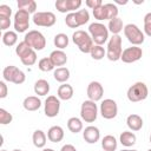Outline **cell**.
I'll return each instance as SVG.
<instances>
[{
	"mask_svg": "<svg viewBox=\"0 0 151 151\" xmlns=\"http://www.w3.org/2000/svg\"><path fill=\"white\" fill-rule=\"evenodd\" d=\"M53 77L58 83L65 84L70 79V70L67 67H57L53 72Z\"/></svg>",
	"mask_w": 151,
	"mask_h": 151,
	"instance_id": "83f0119b",
	"label": "cell"
},
{
	"mask_svg": "<svg viewBox=\"0 0 151 151\" xmlns=\"http://www.w3.org/2000/svg\"><path fill=\"white\" fill-rule=\"evenodd\" d=\"M143 119L139 114L132 113L126 118V125L131 131H139L143 127Z\"/></svg>",
	"mask_w": 151,
	"mask_h": 151,
	"instance_id": "ffe728a7",
	"label": "cell"
},
{
	"mask_svg": "<svg viewBox=\"0 0 151 151\" xmlns=\"http://www.w3.org/2000/svg\"><path fill=\"white\" fill-rule=\"evenodd\" d=\"M18 8L28 12L29 14H34L37 13V2L34 0H18L17 2Z\"/></svg>",
	"mask_w": 151,
	"mask_h": 151,
	"instance_id": "f1b7e54d",
	"label": "cell"
},
{
	"mask_svg": "<svg viewBox=\"0 0 151 151\" xmlns=\"http://www.w3.org/2000/svg\"><path fill=\"white\" fill-rule=\"evenodd\" d=\"M83 138L88 144H96L100 139V131L97 126L90 125L84 129L83 131Z\"/></svg>",
	"mask_w": 151,
	"mask_h": 151,
	"instance_id": "e0dca14e",
	"label": "cell"
},
{
	"mask_svg": "<svg viewBox=\"0 0 151 151\" xmlns=\"http://www.w3.org/2000/svg\"><path fill=\"white\" fill-rule=\"evenodd\" d=\"M50 59L52 60L54 66H64L67 63V55L63 50H55L51 52Z\"/></svg>",
	"mask_w": 151,
	"mask_h": 151,
	"instance_id": "7402d4cb",
	"label": "cell"
},
{
	"mask_svg": "<svg viewBox=\"0 0 151 151\" xmlns=\"http://www.w3.org/2000/svg\"><path fill=\"white\" fill-rule=\"evenodd\" d=\"M12 120H13L12 113H9L5 109H0V124L1 125H7V124L12 123Z\"/></svg>",
	"mask_w": 151,
	"mask_h": 151,
	"instance_id": "f35d334b",
	"label": "cell"
},
{
	"mask_svg": "<svg viewBox=\"0 0 151 151\" xmlns=\"http://www.w3.org/2000/svg\"><path fill=\"white\" fill-rule=\"evenodd\" d=\"M42 151H54V150L51 147H45V149H42Z\"/></svg>",
	"mask_w": 151,
	"mask_h": 151,
	"instance_id": "7dc6e473",
	"label": "cell"
},
{
	"mask_svg": "<svg viewBox=\"0 0 151 151\" xmlns=\"http://www.w3.org/2000/svg\"><path fill=\"white\" fill-rule=\"evenodd\" d=\"M72 41L83 53H90L94 45L91 35L83 29H78L72 34Z\"/></svg>",
	"mask_w": 151,
	"mask_h": 151,
	"instance_id": "7a4b0ae2",
	"label": "cell"
},
{
	"mask_svg": "<svg viewBox=\"0 0 151 151\" xmlns=\"http://www.w3.org/2000/svg\"><path fill=\"white\" fill-rule=\"evenodd\" d=\"M147 151H151V149H149V150H147Z\"/></svg>",
	"mask_w": 151,
	"mask_h": 151,
	"instance_id": "f5cc1de1",
	"label": "cell"
},
{
	"mask_svg": "<svg viewBox=\"0 0 151 151\" xmlns=\"http://www.w3.org/2000/svg\"><path fill=\"white\" fill-rule=\"evenodd\" d=\"M7 94H8L7 85H6V83H5L4 80H1V81H0V98L4 99V98L7 97Z\"/></svg>",
	"mask_w": 151,
	"mask_h": 151,
	"instance_id": "ee69618b",
	"label": "cell"
},
{
	"mask_svg": "<svg viewBox=\"0 0 151 151\" xmlns=\"http://www.w3.org/2000/svg\"><path fill=\"white\" fill-rule=\"evenodd\" d=\"M29 13L22 9H18L14 14V29L17 33H24L29 28Z\"/></svg>",
	"mask_w": 151,
	"mask_h": 151,
	"instance_id": "30bf717a",
	"label": "cell"
},
{
	"mask_svg": "<svg viewBox=\"0 0 151 151\" xmlns=\"http://www.w3.org/2000/svg\"><path fill=\"white\" fill-rule=\"evenodd\" d=\"M68 42H70V39L65 34V33H58L54 35V39H53V44L54 46L58 48V50H64L68 46Z\"/></svg>",
	"mask_w": 151,
	"mask_h": 151,
	"instance_id": "f546056e",
	"label": "cell"
},
{
	"mask_svg": "<svg viewBox=\"0 0 151 151\" xmlns=\"http://www.w3.org/2000/svg\"><path fill=\"white\" fill-rule=\"evenodd\" d=\"M67 129L72 133H79L83 130V122L78 117H71L67 120Z\"/></svg>",
	"mask_w": 151,
	"mask_h": 151,
	"instance_id": "4dcf8cb0",
	"label": "cell"
},
{
	"mask_svg": "<svg viewBox=\"0 0 151 151\" xmlns=\"http://www.w3.org/2000/svg\"><path fill=\"white\" fill-rule=\"evenodd\" d=\"M73 87L65 83V84H61L59 87H58V91H57V96L60 100H70L72 97H73Z\"/></svg>",
	"mask_w": 151,
	"mask_h": 151,
	"instance_id": "44dd1931",
	"label": "cell"
},
{
	"mask_svg": "<svg viewBox=\"0 0 151 151\" xmlns=\"http://www.w3.org/2000/svg\"><path fill=\"white\" fill-rule=\"evenodd\" d=\"M105 5V7H106V11H107V17H109V21L111 20V19H113V18H117L118 17V7H117V5L116 4H111V2H109V4H104Z\"/></svg>",
	"mask_w": 151,
	"mask_h": 151,
	"instance_id": "74e56055",
	"label": "cell"
},
{
	"mask_svg": "<svg viewBox=\"0 0 151 151\" xmlns=\"http://www.w3.org/2000/svg\"><path fill=\"white\" fill-rule=\"evenodd\" d=\"M150 143H151V134H150Z\"/></svg>",
	"mask_w": 151,
	"mask_h": 151,
	"instance_id": "f907efd6",
	"label": "cell"
},
{
	"mask_svg": "<svg viewBox=\"0 0 151 151\" xmlns=\"http://www.w3.org/2000/svg\"><path fill=\"white\" fill-rule=\"evenodd\" d=\"M12 151H22V150H20V149H14V150H12Z\"/></svg>",
	"mask_w": 151,
	"mask_h": 151,
	"instance_id": "681fc988",
	"label": "cell"
},
{
	"mask_svg": "<svg viewBox=\"0 0 151 151\" xmlns=\"http://www.w3.org/2000/svg\"><path fill=\"white\" fill-rule=\"evenodd\" d=\"M59 111H60V99L55 96H48L44 104V113L50 118H54L58 116Z\"/></svg>",
	"mask_w": 151,
	"mask_h": 151,
	"instance_id": "4fadbf2b",
	"label": "cell"
},
{
	"mask_svg": "<svg viewBox=\"0 0 151 151\" xmlns=\"http://www.w3.org/2000/svg\"><path fill=\"white\" fill-rule=\"evenodd\" d=\"M21 63L25 65V66H32L37 63V53L34 50H32L29 53H27L25 57H22L21 59Z\"/></svg>",
	"mask_w": 151,
	"mask_h": 151,
	"instance_id": "8d00e7d4",
	"label": "cell"
},
{
	"mask_svg": "<svg viewBox=\"0 0 151 151\" xmlns=\"http://www.w3.org/2000/svg\"><path fill=\"white\" fill-rule=\"evenodd\" d=\"M87 97L90 100L92 101H99L103 96H104V87L99 81H91L87 85V90H86Z\"/></svg>",
	"mask_w": 151,
	"mask_h": 151,
	"instance_id": "2e32d148",
	"label": "cell"
},
{
	"mask_svg": "<svg viewBox=\"0 0 151 151\" xmlns=\"http://www.w3.org/2000/svg\"><path fill=\"white\" fill-rule=\"evenodd\" d=\"M81 0H57L55 8L60 13H72L81 6Z\"/></svg>",
	"mask_w": 151,
	"mask_h": 151,
	"instance_id": "9a60e30c",
	"label": "cell"
},
{
	"mask_svg": "<svg viewBox=\"0 0 151 151\" xmlns=\"http://www.w3.org/2000/svg\"><path fill=\"white\" fill-rule=\"evenodd\" d=\"M144 33L151 38V12L146 13L144 17Z\"/></svg>",
	"mask_w": 151,
	"mask_h": 151,
	"instance_id": "ab89813d",
	"label": "cell"
},
{
	"mask_svg": "<svg viewBox=\"0 0 151 151\" xmlns=\"http://www.w3.org/2000/svg\"><path fill=\"white\" fill-rule=\"evenodd\" d=\"M124 34H125L126 39L129 40V42L132 44V46H139L145 40L144 32H142V29L134 24L125 25L124 26Z\"/></svg>",
	"mask_w": 151,
	"mask_h": 151,
	"instance_id": "52a82bcc",
	"label": "cell"
},
{
	"mask_svg": "<svg viewBox=\"0 0 151 151\" xmlns=\"http://www.w3.org/2000/svg\"><path fill=\"white\" fill-rule=\"evenodd\" d=\"M33 48L32 47H29L24 40L21 41V42H19L18 45H17V47H15V53H17V55L21 59L22 57H25L27 53H29L31 51H32Z\"/></svg>",
	"mask_w": 151,
	"mask_h": 151,
	"instance_id": "d590c367",
	"label": "cell"
},
{
	"mask_svg": "<svg viewBox=\"0 0 151 151\" xmlns=\"http://www.w3.org/2000/svg\"><path fill=\"white\" fill-rule=\"evenodd\" d=\"M116 4H119V5H126L127 4V1L125 0V1H119V0H116Z\"/></svg>",
	"mask_w": 151,
	"mask_h": 151,
	"instance_id": "bcb514c9",
	"label": "cell"
},
{
	"mask_svg": "<svg viewBox=\"0 0 151 151\" xmlns=\"http://www.w3.org/2000/svg\"><path fill=\"white\" fill-rule=\"evenodd\" d=\"M149 94V88L145 83L143 81H137L133 85H131L127 90V99L131 103H138L142 100H145Z\"/></svg>",
	"mask_w": 151,
	"mask_h": 151,
	"instance_id": "277c9868",
	"label": "cell"
},
{
	"mask_svg": "<svg viewBox=\"0 0 151 151\" xmlns=\"http://www.w3.org/2000/svg\"><path fill=\"white\" fill-rule=\"evenodd\" d=\"M22 106L26 111H37L40 109L41 106V100L38 98V96H28L24 99L22 101Z\"/></svg>",
	"mask_w": 151,
	"mask_h": 151,
	"instance_id": "d6986e66",
	"label": "cell"
},
{
	"mask_svg": "<svg viewBox=\"0 0 151 151\" xmlns=\"http://www.w3.org/2000/svg\"><path fill=\"white\" fill-rule=\"evenodd\" d=\"M2 77H4V80H5V81L13 83V84H15V85L24 84L25 80H26L25 73H24L20 68H18L17 66H14V65L6 66V67L2 70Z\"/></svg>",
	"mask_w": 151,
	"mask_h": 151,
	"instance_id": "ba28073f",
	"label": "cell"
},
{
	"mask_svg": "<svg viewBox=\"0 0 151 151\" xmlns=\"http://www.w3.org/2000/svg\"><path fill=\"white\" fill-rule=\"evenodd\" d=\"M1 151H7V150H1Z\"/></svg>",
	"mask_w": 151,
	"mask_h": 151,
	"instance_id": "816d5d0a",
	"label": "cell"
},
{
	"mask_svg": "<svg viewBox=\"0 0 151 151\" xmlns=\"http://www.w3.org/2000/svg\"><path fill=\"white\" fill-rule=\"evenodd\" d=\"M88 34L91 35L94 45L103 46L109 40V29L101 22H92V24H90Z\"/></svg>",
	"mask_w": 151,
	"mask_h": 151,
	"instance_id": "6da1fadb",
	"label": "cell"
},
{
	"mask_svg": "<svg viewBox=\"0 0 151 151\" xmlns=\"http://www.w3.org/2000/svg\"><path fill=\"white\" fill-rule=\"evenodd\" d=\"M12 8L7 5H0V18H11Z\"/></svg>",
	"mask_w": 151,
	"mask_h": 151,
	"instance_id": "60d3db41",
	"label": "cell"
},
{
	"mask_svg": "<svg viewBox=\"0 0 151 151\" xmlns=\"http://www.w3.org/2000/svg\"><path fill=\"white\" fill-rule=\"evenodd\" d=\"M54 65L52 63V60L50 59V57H45V58H41L39 61H38V68L42 72H50L52 70H54Z\"/></svg>",
	"mask_w": 151,
	"mask_h": 151,
	"instance_id": "d6a6232c",
	"label": "cell"
},
{
	"mask_svg": "<svg viewBox=\"0 0 151 151\" xmlns=\"http://www.w3.org/2000/svg\"><path fill=\"white\" fill-rule=\"evenodd\" d=\"M32 20H33L34 25H37V26L52 27L55 24L57 18H55L54 13H52V12H37L33 14Z\"/></svg>",
	"mask_w": 151,
	"mask_h": 151,
	"instance_id": "8fae6325",
	"label": "cell"
},
{
	"mask_svg": "<svg viewBox=\"0 0 151 151\" xmlns=\"http://www.w3.org/2000/svg\"><path fill=\"white\" fill-rule=\"evenodd\" d=\"M122 151H138V150H131V149H125V150H122Z\"/></svg>",
	"mask_w": 151,
	"mask_h": 151,
	"instance_id": "c3c4849f",
	"label": "cell"
},
{
	"mask_svg": "<svg viewBox=\"0 0 151 151\" xmlns=\"http://www.w3.org/2000/svg\"><path fill=\"white\" fill-rule=\"evenodd\" d=\"M123 47H122V37L119 34L112 35L107 41L106 57L111 61H117L122 58Z\"/></svg>",
	"mask_w": 151,
	"mask_h": 151,
	"instance_id": "5b68a950",
	"label": "cell"
},
{
	"mask_svg": "<svg viewBox=\"0 0 151 151\" xmlns=\"http://www.w3.org/2000/svg\"><path fill=\"white\" fill-rule=\"evenodd\" d=\"M118 145V142L114 136L112 134H106L101 139V147L104 151H116Z\"/></svg>",
	"mask_w": 151,
	"mask_h": 151,
	"instance_id": "d4e9b609",
	"label": "cell"
},
{
	"mask_svg": "<svg viewBox=\"0 0 151 151\" xmlns=\"http://www.w3.org/2000/svg\"><path fill=\"white\" fill-rule=\"evenodd\" d=\"M142 57H143L142 47H139V46H131V47H127V48H125L123 51L120 60L123 63H126V64H132V63H136L139 59H142Z\"/></svg>",
	"mask_w": 151,
	"mask_h": 151,
	"instance_id": "5bb4252c",
	"label": "cell"
},
{
	"mask_svg": "<svg viewBox=\"0 0 151 151\" xmlns=\"http://www.w3.org/2000/svg\"><path fill=\"white\" fill-rule=\"evenodd\" d=\"M34 93L38 96H46L50 92V84L45 79H38L34 83Z\"/></svg>",
	"mask_w": 151,
	"mask_h": 151,
	"instance_id": "484cf974",
	"label": "cell"
},
{
	"mask_svg": "<svg viewBox=\"0 0 151 151\" xmlns=\"http://www.w3.org/2000/svg\"><path fill=\"white\" fill-rule=\"evenodd\" d=\"M24 41L34 51H41L46 46V38L41 32L37 29L28 31L24 37Z\"/></svg>",
	"mask_w": 151,
	"mask_h": 151,
	"instance_id": "8992f818",
	"label": "cell"
},
{
	"mask_svg": "<svg viewBox=\"0 0 151 151\" xmlns=\"http://www.w3.org/2000/svg\"><path fill=\"white\" fill-rule=\"evenodd\" d=\"M119 142H120V144H122L123 146L130 147V146H132V145L136 144L137 137H136V134H134L132 131H124V132H122L120 136H119Z\"/></svg>",
	"mask_w": 151,
	"mask_h": 151,
	"instance_id": "603a6c76",
	"label": "cell"
},
{
	"mask_svg": "<svg viewBox=\"0 0 151 151\" xmlns=\"http://www.w3.org/2000/svg\"><path fill=\"white\" fill-rule=\"evenodd\" d=\"M60 151H77V149H76V146H73L72 144H65V145L60 149Z\"/></svg>",
	"mask_w": 151,
	"mask_h": 151,
	"instance_id": "f6af8a7d",
	"label": "cell"
},
{
	"mask_svg": "<svg viewBox=\"0 0 151 151\" xmlns=\"http://www.w3.org/2000/svg\"><path fill=\"white\" fill-rule=\"evenodd\" d=\"M85 5H86L88 8H91V9L93 11V9H96V8L100 7V6H103L104 4H103L101 0H86V1H85Z\"/></svg>",
	"mask_w": 151,
	"mask_h": 151,
	"instance_id": "b9f144b4",
	"label": "cell"
},
{
	"mask_svg": "<svg viewBox=\"0 0 151 151\" xmlns=\"http://www.w3.org/2000/svg\"><path fill=\"white\" fill-rule=\"evenodd\" d=\"M64 129L59 125H54V126H51L47 131V139L52 143H59L64 139Z\"/></svg>",
	"mask_w": 151,
	"mask_h": 151,
	"instance_id": "ac0fdd59",
	"label": "cell"
},
{
	"mask_svg": "<svg viewBox=\"0 0 151 151\" xmlns=\"http://www.w3.org/2000/svg\"><path fill=\"white\" fill-rule=\"evenodd\" d=\"M80 117L85 123H93L98 117V106L90 99L83 101L80 106Z\"/></svg>",
	"mask_w": 151,
	"mask_h": 151,
	"instance_id": "9c48e42d",
	"label": "cell"
},
{
	"mask_svg": "<svg viewBox=\"0 0 151 151\" xmlns=\"http://www.w3.org/2000/svg\"><path fill=\"white\" fill-rule=\"evenodd\" d=\"M90 20V13L87 9H79L77 12H72L66 14L65 24L70 28H78L79 26H83L87 24Z\"/></svg>",
	"mask_w": 151,
	"mask_h": 151,
	"instance_id": "3957f363",
	"label": "cell"
},
{
	"mask_svg": "<svg viewBox=\"0 0 151 151\" xmlns=\"http://www.w3.org/2000/svg\"><path fill=\"white\" fill-rule=\"evenodd\" d=\"M46 140H47V136L45 134V132L42 130H35L33 132L32 136V142L33 145L38 149H42L46 145Z\"/></svg>",
	"mask_w": 151,
	"mask_h": 151,
	"instance_id": "cb8c5ba5",
	"label": "cell"
},
{
	"mask_svg": "<svg viewBox=\"0 0 151 151\" xmlns=\"http://www.w3.org/2000/svg\"><path fill=\"white\" fill-rule=\"evenodd\" d=\"M92 13H93L94 19H97V20H98V22H99V21H103V20H109L107 11H106L105 5H103V6H100V7L96 8V9H93V11H92Z\"/></svg>",
	"mask_w": 151,
	"mask_h": 151,
	"instance_id": "e575fe53",
	"label": "cell"
},
{
	"mask_svg": "<svg viewBox=\"0 0 151 151\" xmlns=\"http://www.w3.org/2000/svg\"><path fill=\"white\" fill-rule=\"evenodd\" d=\"M11 26V18H0V29L7 31Z\"/></svg>",
	"mask_w": 151,
	"mask_h": 151,
	"instance_id": "7bdbcfd3",
	"label": "cell"
},
{
	"mask_svg": "<svg viewBox=\"0 0 151 151\" xmlns=\"http://www.w3.org/2000/svg\"><path fill=\"white\" fill-rule=\"evenodd\" d=\"M100 114L104 119H113L118 114V105L113 99H104L100 104Z\"/></svg>",
	"mask_w": 151,
	"mask_h": 151,
	"instance_id": "7c38bea8",
	"label": "cell"
},
{
	"mask_svg": "<svg viewBox=\"0 0 151 151\" xmlns=\"http://www.w3.org/2000/svg\"><path fill=\"white\" fill-rule=\"evenodd\" d=\"M107 29L109 32L112 33V35H117L119 34L123 29H124V26H123V20L120 18H113L109 21V25H107Z\"/></svg>",
	"mask_w": 151,
	"mask_h": 151,
	"instance_id": "4316f807",
	"label": "cell"
},
{
	"mask_svg": "<svg viewBox=\"0 0 151 151\" xmlns=\"http://www.w3.org/2000/svg\"><path fill=\"white\" fill-rule=\"evenodd\" d=\"M18 41V34L15 31H6L2 34V42L6 46H14Z\"/></svg>",
	"mask_w": 151,
	"mask_h": 151,
	"instance_id": "1f68e13d",
	"label": "cell"
},
{
	"mask_svg": "<svg viewBox=\"0 0 151 151\" xmlns=\"http://www.w3.org/2000/svg\"><path fill=\"white\" fill-rule=\"evenodd\" d=\"M90 54H91L92 59H94V60H101L106 55V50L103 46H100V45H93Z\"/></svg>",
	"mask_w": 151,
	"mask_h": 151,
	"instance_id": "836d02e7",
	"label": "cell"
}]
</instances>
